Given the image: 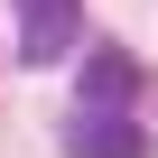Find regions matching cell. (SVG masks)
I'll return each mask as SVG.
<instances>
[{
	"mask_svg": "<svg viewBox=\"0 0 158 158\" xmlns=\"http://www.w3.org/2000/svg\"><path fill=\"white\" fill-rule=\"evenodd\" d=\"M65 158H149V130L130 112H74L65 121Z\"/></svg>",
	"mask_w": 158,
	"mask_h": 158,
	"instance_id": "3957f363",
	"label": "cell"
},
{
	"mask_svg": "<svg viewBox=\"0 0 158 158\" xmlns=\"http://www.w3.org/2000/svg\"><path fill=\"white\" fill-rule=\"evenodd\" d=\"M84 37V0H19V65H65Z\"/></svg>",
	"mask_w": 158,
	"mask_h": 158,
	"instance_id": "6da1fadb",
	"label": "cell"
},
{
	"mask_svg": "<svg viewBox=\"0 0 158 158\" xmlns=\"http://www.w3.org/2000/svg\"><path fill=\"white\" fill-rule=\"evenodd\" d=\"M74 84H84V112H130V93H139V56H130V47H84Z\"/></svg>",
	"mask_w": 158,
	"mask_h": 158,
	"instance_id": "7a4b0ae2",
	"label": "cell"
}]
</instances>
